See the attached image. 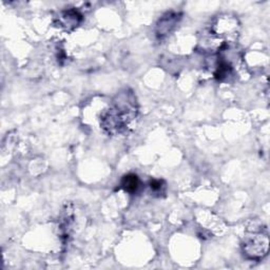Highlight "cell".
<instances>
[{
  "label": "cell",
  "mask_w": 270,
  "mask_h": 270,
  "mask_svg": "<svg viewBox=\"0 0 270 270\" xmlns=\"http://www.w3.org/2000/svg\"><path fill=\"white\" fill-rule=\"evenodd\" d=\"M136 100L131 93L125 92L117 96L112 107L101 116V126L112 134L122 133L136 116Z\"/></svg>",
  "instance_id": "6da1fadb"
},
{
  "label": "cell",
  "mask_w": 270,
  "mask_h": 270,
  "mask_svg": "<svg viewBox=\"0 0 270 270\" xmlns=\"http://www.w3.org/2000/svg\"><path fill=\"white\" fill-rule=\"evenodd\" d=\"M244 254L251 260L261 259L268 251V237L262 232H255L245 239L243 243Z\"/></svg>",
  "instance_id": "7a4b0ae2"
},
{
  "label": "cell",
  "mask_w": 270,
  "mask_h": 270,
  "mask_svg": "<svg viewBox=\"0 0 270 270\" xmlns=\"http://www.w3.org/2000/svg\"><path fill=\"white\" fill-rule=\"evenodd\" d=\"M161 185H163V182H161V181H156V180L152 181V182L150 183V187H151V189L153 190L154 192L161 191V188L164 187V186H161Z\"/></svg>",
  "instance_id": "5b68a950"
},
{
  "label": "cell",
  "mask_w": 270,
  "mask_h": 270,
  "mask_svg": "<svg viewBox=\"0 0 270 270\" xmlns=\"http://www.w3.org/2000/svg\"><path fill=\"white\" fill-rule=\"evenodd\" d=\"M122 188L129 192V193H134L137 191V189L139 188V179L137 175L135 174H128V175H125V177L123 178L122 180Z\"/></svg>",
  "instance_id": "277c9868"
},
{
  "label": "cell",
  "mask_w": 270,
  "mask_h": 270,
  "mask_svg": "<svg viewBox=\"0 0 270 270\" xmlns=\"http://www.w3.org/2000/svg\"><path fill=\"white\" fill-rule=\"evenodd\" d=\"M178 15L175 14H168L166 16H164L157 25V36L163 37L165 36V35L169 34L171 32V30L175 27L177 25V21H178Z\"/></svg>",
  "instance_id": "3957f363"
}]
</instances>
